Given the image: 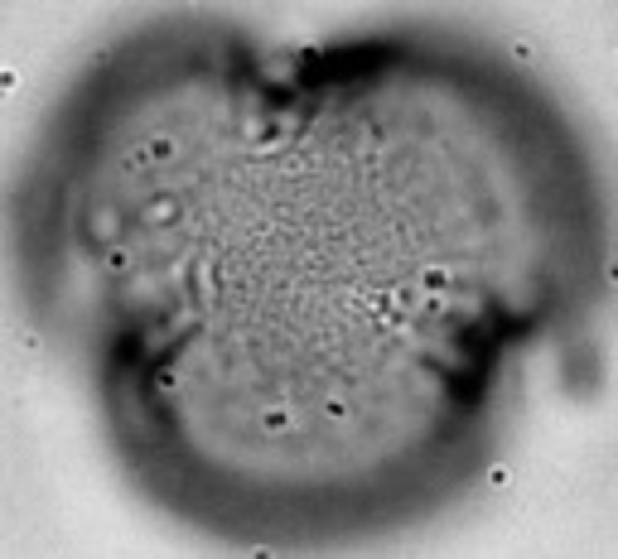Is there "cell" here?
Segmentation results:
<instances>
[{"instance_id": "obj_1", "label": "cell", "mask_w": 618, "mask_h": 559, "mask_svg": "<svg viewBox=\"0 0 618 559\" xmlns=\"http://www.w3.org/2000/svg\"><path fill=\"white\" fill-rule=\"evenodd\" d=\"M145 160L174 164V160H179V140H174V135H150V140H145Z\"/></svg>"}, {"instance_id": "obj_2", "label": "cell", "mask_w": 618, "mask_h": 559, "mask_svg": "<svg viewBox=\"0 0 618 559\" xmlns=\"http://www.w3.org/2000/svg\"><path fill=\"white\" fill-rule=\"evenodd\" d=\"M450 280H454V275H450V266H425L416 285H420V294H445V290H450Z\"/></svg>"}, {"instance_id": "obj_3", "label": "cell", "mask_w": 618, "mask_h": 559, "mask_svg": "<svg viewBox=\"0 0 618 559\" xmlns=\"http://www.w3.org/2000/svg\"><path fill=\"white\" fill-rule=\"evenodd\" d=\"M290 425H295V420H290L285 405H266V410H261V429H266V434H290Z\"/></svg>"}, {"instance_id": "obj_4", "label": "cell", "mask_w": 618, "mask_h": 559, "mask_svg": "<svg viewBox=\"0 0 618 559\" xmlns=\"http://www.w3.org/2000/svg\"><path fill=\"white\" fill-rule=\"evenodd\" d=\"M107 270H111V275L131 270V246H107Z\"/></svg>"}, {"instance_id": "obj_5", "label": "cell", "mask_w": 618, "mask_h": 559, "mask_svg": "<svg viewBox=\"0 0 618 559\" xmlns=\"http://www.w3.org/2000/svg\"><path fill=\"white\" fill-rule=\"evenodd\" d=\"M420 299H425V294H420V285H401V290L391 294V304H396V309H416Z\"/></svg>"}, {"instance_id": "obj_6", "label": "cell", "mask_w": 618, "mask_h": 559, "mask_svg": "<svg viewBox=\"0 0 618 559\" xmlns=\"http://www.w3.org/2000/svg\"><path fill=\"white\" fill-rule=\"evenodd\" d=\"M488 487H498V492L512 487V468H508V463H493V468H488Z\"/></svg>"}, {"instance_id": "obj_7", "label": "cell", "mask_w": 618, "mask_h": 559, "mask_svg": "<svg viewBox=\"0 0 618 559\" xmlns=\"http://www.w3.org/2000/svg\"><path fill=\"white\" fill-rule=\"evenodd\" d=\"M324 415H328V420H348L353 410H348V400H338V396H333L328 405H324Z\"/></svg>"}]
</instances>
